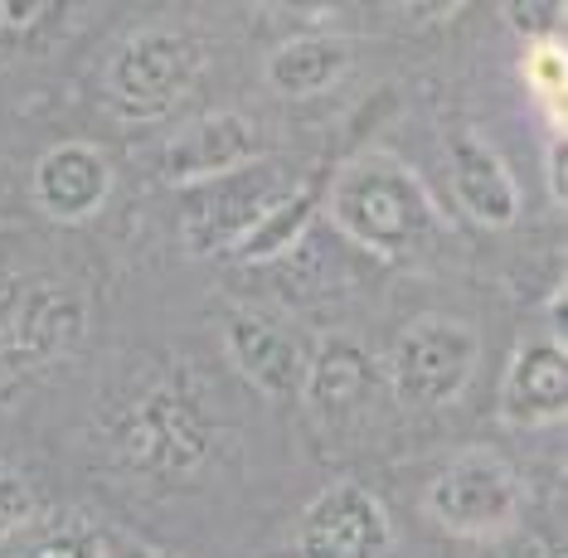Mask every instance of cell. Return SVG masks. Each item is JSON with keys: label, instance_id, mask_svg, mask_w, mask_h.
<instances>
[{"label": "cell", "instance_id": "cell-14", "mask_svg": "<svg viewBox=\"0 0 568 558\" xmlns=\"http://www.w3.org/2000/svg\"><path fill=\"white\" fill-rule=\"evenodd\" d=\"M374 388V365L369 355L345 335H326L312 355H306V384L302 394L326 413V418H345L369 398Z\"/></svg>", "mask_w": 568, "mask_h": 558}, {"label": "cell", "instance_id": "cell-11", "mask_svg": "<svg viewBox=\"0 0 568 558\" xmlns=\"http://www.w3.org/2000/svg\"><path fill=\"white\" fill-rule=\"evenodd\" d=\"M112 190V171L102 161V151L83 146V141H63V146L44 151L34 165V200L49 219L59 224H79L108 200Z\"/></svg>", "mask_w": 568, "mask_h": 558}, {"label": "cell", "instance_id": "cell-18", "mask_svg": "<svg viewBox=\"0 0 568 558\" xmlns=\"http://www.w3.org/2000/svg\"><path fill=\"white\" fill-rule=\"evenodd\" d=\"M529 69H535L539 88L549 83V102H554V112H559V102H564V44L559 39H549V49H539V54L529 59Z\"/></svg>", "mask_w": 568, "mask_h": 558}, {"label": "cell", "instance_id": "cell-13", "mask_svg": "<svg viewBox=\"0 0 568 558\" xmlns=\"http://www.w3.org/2000/svg\"><path fill=\"white\" fill-rule=\"evenodd\" d=\"M452 161V185H457V200L481 229H506L515 224V210H520V190H515L510 165L500 161L496 151L486 146L481 136H457L447 146Z\"/></svg>", "mask_w": 568, "mask_h": 558}, {"label": "cell", "instance_id": "cell-6", "mask_svg": "<svg viewBox=\"0 0 568 558\" xmlns=\"http://www.w3.org/2000/svg\"><path fill=\"white\" fill-rule=\"evenodd\" d=\"M200 73V49L180 30H136L108 69L112 108L132 122H156L171 112Z\"/></svg>", "mask_w": 568, "mask_h": 558}, {"label": "cell", "instance_id": "cell-21", "mask_svg": "<svg viewBox=\"0 0 568 558\" xmlns=\"http://www.w3.org/2000/svg\"><path fill=\"white\" fill-rule=\"evenodd\" d=\"M564 185H568V171H564V146H554V200L564 204Z\"/></svg>", "mask_w": 568, "mask_h": 558}, {"label": "cell", "instance_id": "cell-1", "mask_svg": "<svg viewBox=\"0 0 568 558\" xmlns=\"http://www.w3.org/2000/svg\"><path fill=\"white\" fill-rule=\"evenodd\" d=\"M200 374L171 369L156 384L136 388L126 404L108 418L112 461L151 481H180L195 476L214 452V413L204 404Z\"/></svg>", "mask_w": 568, "mask_h": 558}, {"label": "cell", "instance_id": "cell-9", "mask_svg": "<svg viewBox=\"0 0 568 558\" xmlns=\"http://www.w3.org/2000/svg\"><path fill=\"white\" fill-rule=\"evenodd\" d=\"M224 341H229V355H234L239 374L253 388H263V394H273V398L302 394V384H306V349L296 345L273 316L248 311V306H234L224 316Z\"/></svg>", "mask_w": 568, "mask_h": 558}, {"label": "cell", "instance_id": "cell-15", "mask_svg": "<svg viewBox=\"0 0 568 558\" xmlns=\"http://www.w3.org/2000/svg\"><path fill=\"white\" fill-rule=\"evenodd\" d=\"M345 69H351V44H345V39H335V34H296L273 54L267 78H273L277 93L306 98V93L331 88Z\"/></svg>", "mask_w": 568, "mask_h": 558}, {"label": "cell", "instance_id": "cell-12", "mask_svg": "<svg viewBox=\"0 0 568 558\" xmlns=\"http://www.w3.org/2000/svg\"><path fill=\"white\" fill-rule=\"evenodd\" d=\"M568 408V359L559 341H529L515 349L506 388H500V413L520 427L559 423Z\"/></svg>", "mask_w": 568, "mask_h": 558}, {"label": "cell", "instance_id": "cell-2", "mask_svg": "<svg viewBox=\"0 0 568 558\" xmlns=\"http://www.w3.org/2000/svg\"><path fill=\"white\" fill-rule=\"evenodd\" d=\"M331 219L384 263H413L437 233L428 190L394 155H359L345 165L331 185Z\"/></svg>", "mask_w": 568, "mask_h": 558}, {"label": "cell", "instance_id": "cell-7", "mask_svg": "<svg viewBox=\"0 0 568 558\" xmlns=\"http://www.w3.org/2000/svg\"><path fill=\"white\" fill-rule=\"evenodd\" d=\"M282 171L277 165H239V171L204 180L190 190L185 200V243L195 253H219V248H239L248 233L273 214V204L282 200Z\"/></svg>", "mask_w": 568, "mask_h": 558}, {"label": "cell", "instance_id": "cell-3", "mask_svg": "<svg viewBox=\"0 0 568 558\" xmlns=\"http://www.w3.org/2000/svg\"><path fill=\"white\" fill-rule=\"evenodd\" d=\"M83 335V302L59 282H0V388L24 384Z\"/></svg>", "mask_w": 568, "mask_h": 558}, {"label": "cell", "instance_id": "cell-16", "mask_svg": "<svg viewBox=\"0 0 568 558\" xmlns=\"http://www.w3.org/2000/svg\"><path fill=\"white\" fill-rule=\"evenodd\" d=\"M312 214H316V194L312 190H287L282 200L273 204V214L257 224L248 239L239 243V257L243 263H267V257H277V253H287L296 239L306 233V224H312Z\"/></svg>", "mask_w": 568, "mask_h": 558}, {"label": "cell", "instance_id": "cell-22", "mask_svg": "<svg viewBox=\"0 0 568 558\" xmlns=\"http://www.w3.org/2000/svg\"><path fill=\"white\" fill-rule=\"evenodd\" d=\"M118 558H156V554H146V549H122Z\"/></svg>", "mask_w": 568, "mask_h": 558}, {"label": "cell", "instance_id": "cell-10", "mask_svg": "<svg viewBox=\"0 0 568 558\" xmlns=\"http://www.w3.org/2000/svg\"><path fill=\"white\" fill-rule=\"evenodd\" d=\"M253 151H257V132L248 116L210 112L165 141L161 175L171 185H204V180H219V175L239 171V165H248Z\"/></svg>", "mask_w": 568, "mask_h": 558}, {"label": "cell", "instance_id": "cell-19", "mask_svg": "<svg viewBox=\"0 0 568 558\" xmlns=\"http://www.w3.org/2000/svg\"><path fill=\"white\" fill-rule=\"evenodd\" d=\"M24 558H98V544L79 539V535H54V539H44L40 549L24 554Z\"/></svg>", "mask_w": 568, "mask_h": 558}, {"label": "cell", "instance_id": "cell-5", "mask_svg": "<svg viewBox=\"0 0 568 558\" xmlns=\"http://www.w3.org/2000/svg\"><path fill=\"white\" fill-rule=\"evenodd\" d=\"M476 331L452 316H418L389 349V384L408 408H443L476 374Z\"/></svg>", "mask_w": 568, "mask_h": 558}, {"label": "cell", "instance_id": "cell-17", "mask_svg": "<svg viewBox=\"0 0 568 558\" xmlns=\"http://www.w3.org/2000/svg\"><path fill=\"white\" fill-rule=\"evenodd\" d=\"M30 515H34V490H30V481H24L16 466L0 461V539L16 535V529L30 520Z\"/></svg>", "mask_w": 568, "mask_h": 558}, {"label": "cell", "instance_id": "cell-4", "mask_svg": "<svg viewBox=\"0 0 568 558\" xmlns=\"http://www.w3.org/2000/svg\"><path fill=\"white\" fill-rule=\"evenodd\" d=\"M520 476L496 452H467L447 461L428 486V515L462 539H506L520 515Z\"/></svg>", "mask_w": 568, "mask_h": 558}, {"label": "cell", "instance_id": "cell-20", "mask_svg": "<svg viewBox=\"0 0 568 558\" xmlns=\"http://www.w3.org/2000/svg\"><path fill=\"white\" fill-rule=\"evenodd\" d=\"M490 558H564V549H559V544H545V539L520 535V539H506Z\"/></svg>", "mask_w": 568, "mask_h": 558}, {"label": "cell", "instance_id": "cell-8", "mask_svg": "<svg viewBox=\"0 0 568 558\" xmlns=\"http://www.w3.org/2000/svg\"><path fill=\"white\" fill-rule=\"evenodd\" d=\"M394 544L384 505L355 481H335L302 520V558H384Z\"/></svg>", "mask_w": 568, "mask_h": 558}]
</instances>
